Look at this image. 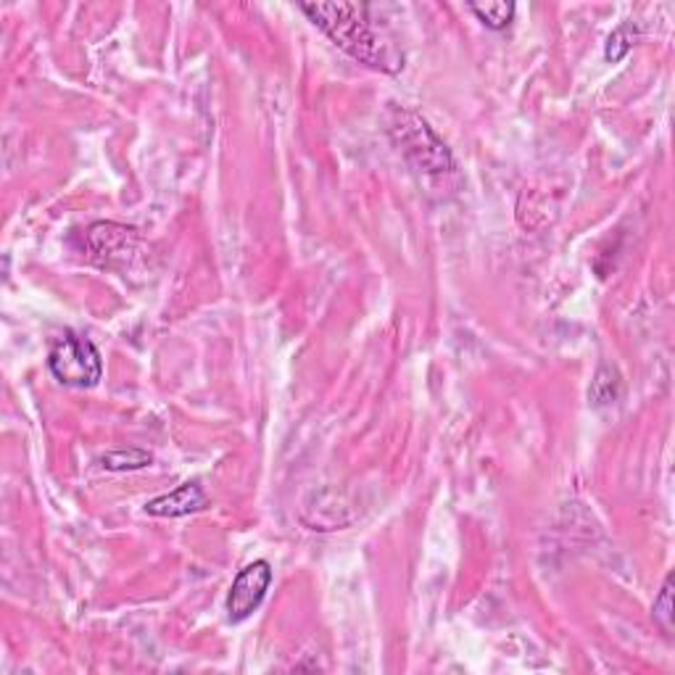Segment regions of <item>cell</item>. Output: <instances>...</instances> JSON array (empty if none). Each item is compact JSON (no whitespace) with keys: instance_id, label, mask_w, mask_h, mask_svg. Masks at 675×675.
<instances>
[{"instance_id":"obj_1","label":"cell","mask_w":675,"mask_h":675,"mask_svg":"<svg viewBox=\"0 0 675 675\" xmlns=\"http://www.w3.org/2000/svg\"><path fill=\"white\" fill-rule=\"evenodd\" d=\"M301 11L310 16L314 27H319L346 50L353 61L367 64V67L380 71L404 69V56L396 54L391 43L380 41V35L372 27L370 5L364 3H301Z\"/></svg>"},{"instance_id":"obj_2","label":"cell","mask_w":675,"mask_h":675,"mask_svg":"<svg viewBox=\"0 0 675 675\" xmlns=\"http://www.w3.org/2000/svg\"><path fill=\"white\" fill-rule=\"evenodd\" d=\"M389 133L393 146L402 150V156L412 169L419 175H449L454 172V156L436 130L423 116L409 109H393Z\"/></svg>"},{"instance_id":"obj_3","label":"cell","mask_w":675,"mask_h":675,"mask_svg":"<svg viewBox=\"0 0 675 675\" xmlns=\"http://www.w3.org/2000/svg\"><path fill=\"white\" fill-rule=\"evenodd\" d=\"M48 367L58 383L69 389H93L103 378L101 351L90 338L67 330L54 340L48 351Z\"/></svg>"},{"instance_id":"obj_4","label":"cell","mask_w":675,"mask_h":675,"mask_svg":"<svg viewBox=\"0 0 675 675\" xmlns=\"http://www.w3.org/2000/svg\"><path fill=\"white\" fill-rule=\"evenodd\" d=\"M85 246L98 267H116L133 259L140 246V235L135 227L116 225V222H95L85 233Z\"/></svg>"},{"instance_id":"obj_5","label":"cell","mask_w":675,"mask_h":675,"mask_svg":"<svg viewBox=\"0 0 675 675\" xmlns=\"http://www.w3.org/2000/svg\"><path fill=\"white\" fill-rule=\"evenodd\" d=\"M272 586V565L267 560H257L251 565H246L235 575L230 594H227L225 609L230 622H244L251 618L254 612L261 607L267 592Z\"/></svg>"},{"instance_id":"obj_6","label":"cell","mask_w":675,"mask_h":675,"mask_svg":"<svg viewBox=\"0 0 675 675\" xmlns=\"http://www.w3.org/2000/svg\"><path fill=\"white\" fill-rule=\"evenodd\" d=\"M209 507V496L199 483H182L180 488L169 491V494L156 496L154 502L146 504V513L154 517H188L201 513Z\"/></svg>"},{"instance_id":"obj_7","label":"cell","mask_w":675,"mask_h":675,"mask_svg":"<svg viewBox=\"0 0 675 675\" xmlns=\"http://www.w3.org/2000/svg\"><path fill=\"white\" fill-rule=\"evenodd\" d=\"M620 391H622V380L618 375V370H615V367L601 364L592 380L588 398H592L594 406H607V404L618 402Z\"/></svg>"},{"instance_id":"obj_8","label":"cell","mask_w":675,"mask_h":675,"mask_svg":"<svg viewBox=\"0 0 675 675\" xmlns=\"http://www.w3.org/2000/svg\"><path fill=\"white\" fill-rule=\"evenodd\" d=\"M470 11L488 30H507L515 19V3H470Z\"/></svg>"},{"instance_id":"obj_9","label":"cell","mask_w":675,"mask_h":675,"mask_svg":"<svg viewBox=\"0 0 675 675\" xmlns=\"http://www.w3.org/2000/svg\"><path fill=\"white\" fill-rule=\"evenodd\" d=\"M154 462V457L148 451L140 449H127V451H109L106 457H101V464L114 473H124V470H143Z\"/></svg>"},{"instance_id":"obj_10","label":"cell","mask_w":675,"mask_h":675,"mask_svg":"<svg viewBox=\"0 0 675 675\" xmlns=\"http://www.w3.org/2000/svg\"><path fill=\"white\" fill-rule=\"evenodd\" d=\"M654 622H660V628L665 633L673 631V575H667L665 583H662V592L657 599H654L652 607Z\"/></svg>"},{"instance_id":"obj_11","label":"cell","mask_w":675,"mask_h":675,"mask_svg":"<svg viewBox=\"0 0 675 675\" xmlns=\"http://www.w3.org/2000/svg\"><path fill=\"white\" fill-rule=\"evenodd\" d=\"M633 41H635L633 24H622V27L615 30L612 35H609V41H607V50H605L607 61L618 64L620 58H626L628 50H631Z\"/></svg>"}]
</instances>
